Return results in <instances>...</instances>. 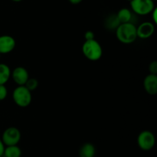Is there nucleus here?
<instances>
[{
  "label": "nucleus",
  "mask_w": 157,
  "mask_h": 157,
  "mask_svg": "<svg viewBox=\"0 0 157 157\" xmlns=\"http://www.w3.org/2000/svg\"><path fill=\"white\" fill-rule=\"evenodd\" d=\"M115 32L117 38L123 44H132L137 38L136 27L133 23L129 22L121 24Z\"/></svg>",
  "instance_id": "f257e3e1"
},
{
  "label": "nucleus",
  "mask_w": 157,
  "mask_h": 157,
  "mask_svg": "<svg viewBox=\"0 0 157 157\" xmlns=\"http://www.w3.org/2000/svg\"><path fill=\"white\" fill-rule=\"evenodd\" d=\"M82 52L87 59L91 61H97L101 59L103 55V48L97 40L85 41L82 45Z\"/></svg>",
  "instance_id": "f03ea898"
},
{
  "label": "nucleus",
  "mask_w": 157,
  "mask_h": 157,
  "mask_svg": "<svg viewBox=\"0 0 157 157\" xmlns=\"http://www.w3.org/2000/svg\"><path fill=\"white\" fill-rule=\"evenodd\" d=\"M12 99L18 107H27L32 102V92L25 86H18L12 92Z\"/></svg>",
  "instance_id": "7ed1b4c3"
},
{
  "label": "nucleus",
  "mask_w": 157,
  "mask_h": 157,
  "mask_svg": "<svg viewBox=\"0 0 157 157\" xmlns=\"http://www.w3.org/2000/svg\"><path fill=\"white\" fill-rule=\"evenodd\" d=\"M130 7L132 11L138 15H147L155 9L154 2L152 0H132Z\"/></svg>",
  "instance_id": "20e7f679"
},
{
  "label": "nucleus",
  "mask_w": 157,
  "mask_h": 157,
  "mask_svg": "<svg viewBox=\"0 0 157 157\" xmlns=\"http://www.w3.org/2000/svg\"><path fill=\"white\" fill-rule=\"evenodd\" d=\"M21 137V134L20 130L15 127H10L6 129L3 132L1 140L5 147H9L18 145Z\"/></svg>",
  "instance_id": "39448f33"
},
{
  "label": "nucleus",
  "mask_w": 157,
  "mask_h": 157,
  "mask_svg": "<svg viewBox=\"0 0 157 157\" xmlns=\"http://www.w3.org/2000/svg\"><path fill=\"white\" fill-rule=\"evenodd\" d=\"M156 139L151 131L144 130L141 132L137 137V144L140 148L144 151H149L154 147Z\"/></svg>",
  "instance_id": "423d86ee"
},
{
  "label": "nucleus",
  "mask_w": 157,
  "mask_h": 157,
  "mask_svg": "<svg viewBox=\"0 0 157 157\" xmlns=\"http://www.w3.org/2000/svg\"><path fill=\"white\" fill-rule=\"evenodd\" d=\"M11 77L18 86H24L29 78L28 71L23 67H17L11 73Z\"/></svg>",
  "instance_id": "0eeeda50"
},
{
  "label": "nucleus",
  "mask_w": 157,
  "mask_h": 157,
  "mask_svg": "<svg viewBox=\"0 0 157 157\" xmlns=\"http://www.w3.org/2000/svg\"><path fill=\"white\" fill-rule=\"evenodd\" d=\"M16 41L13 37L8 35L0 36V55L9 54L14 50Z\"/></svg>",
  "instance_id": "6e6552de"
},
{
  "label": "nucleus",
  "mask_w": 157,
  "mask_h": 157,
  "mask_svg": "<svg viewBox=\"0 0 157 157\" xmlns=\"http://www.w3.org/2000/svg\"><path fill=\"white\" fill-rule=\"evenodd\" d=\"M155 31V26L153 22L144 21L136 27V35L137 38L142 39H147L153 35Z\"/></svg>",
  "instance_id": "1a4fd4ad"
},
{
  "label": "nucleus",
  "mask_w": 157,
  "mask_h": 157,
  "mask_svg": "<svg viewBox=\"0 0 157 157\" xmlns=\"http://www.w3.org/2000/svg\"><path fill=\"white\" fill-rule=\"evenodd\" d=\"M144 87L146 92L150 95H155L157 94V75H147L144 81Z\"/></svg>",
  "instance_id": "9d476101"
},
{
  "label": "nucleus",
  "mask_w": 157,
  "mask_h": 157,
  "mask_svg": "<svg viewBox=\"0 0 157 157\" xmlns=\"http://www.w3.org/2000/svg\"><path fill=\"white\" fill-rule=\"evenodd\" d=\"M118 20L120 21L121 24H124V23H129L131 22L132 18H133V13H132L131 10L127 8H123V9H120L118 11L117 13L116 14Z\"/></svg>",
  "instance_id": "9b49d317"
},
{
  "label": "nucleus",
  "mask_w": 157,
  "mask_h": 157,
  "mask_svg": "<svg viewBox=\"0 0 157 157\" xmlns=\"http://www.w3.org/2000/svg\"><path fill=\"white\" fill-rule=\"evenodd\" d=\"M10 67L6 64H0V85H5L11 78Z\"/></svg>",
  "instance_id": "f8f14e48"
},
{
  "label": "nucleus",
  "mask_w": 157,
  "mask_h": 157,
  "mask_svg": "<svg viewBox=\"0 0 157 157\" xmlns=\"http://www.w3.org/2000/svg\"><path fill=\"white\" fill-rule=\"evenodd\" d=\"M121 25V22L118 20L116 14H111L109 15L106 18L105 21H104V26L106 29L108 30H115L117 29L118 26Z\"/></svg>",
  "instance_id": "ddd939ff"
},
{
  "label": "nucleus",
  "mask_w": 157,
  "mask_h": 157,
  "mask_svg": "<svg viewBox=\"0 0 157 157\" xmlns=\"http://www.w3.org/2000/svg\"><path fill=\"white\" fill-rule=\"evenodd\" d=\"M96 153V149L92 144L87 143L81 147L80 156L81 157H94Z\"/></svg>",
  "instance_id": "4468645a"
},
{
  "label": "nucleus",
  "mask_w": 157,
  "mask_h": 157,
  "mask_svg": "<svg viewBox=\"0 0 157 157\" xmlns=\"http://www.w3.org/2000/svg\"><path fill=\"white\" fill-rule=\"evenodd\" d=\"M21 150L17 145L5 147L4 153H3L4 157H21Z\"/></svg>",
  "instance_id": "2eb2a0df"
},
{
  "label": "nucleus",
  "mask_w": 157,
  "mask_h": 157,
  "mask_svg": "<svg viewBox=\"0 0 157 157\" xmlns=\"http://www.w3.org/2000/svg\"><path fill=\"white\" fill-rule=\"evenodd\" d=\"M25 87L28 89L29 90H30L31 92L35 90V89L38 87V81L36 78H29V80L27 81V82L25 84Z\"/></svg>",
  "instance_id": "dca6fc26"
},
{
  "label": "nucleus",
  "mask_w": 157,
  "mask_h": 157,
  "mask_svg": "<svg viewBox=\"0 0 157 157\" xmlns=\"http://www.w3.org/2000/svg\"><path fill=\"white\" fill-rule=\"evenodd\" d=\"M149 71L151 75H157V61H153L149 65Z\"/></svg>",
  "instance_id": "f3484780"
},
{
  "label": "nucleus",
  "mask_w": 157,
  "mask_h": 157,
  "mask_svg": "<svg viewBox=\"0 0 157 157\" xmlns=\"http://www.w3.org/2000/svg\"><path fill=\"white\" fill-rule=\"evenodd\" d=\"M8 95V90L5 85H0V101H3Z\"/></svg>",
  "instance_id": "a211bd4d"
},
{
  "label": "nucleus",
  "mask_w": 157,
  "mask_h": 157,
  "mask_svg": "<svg viewBox=\"0 0 157 157\" xmlns=\"http://www.w3.org/2000/svg\"><path fill=\"white\" fill-rule=\"evenodd\" d=\"M95 35L92 31H87L84 34V38H85V41H91V40L95 39L94 38Z\"/></svg>",
  "instance_id": "6ab92c4d"
},
{
  "label": "nucleus",
  "mask_w": 157,
  "mask_h": 157,
  "mask_svg": "<svg viewBox=\"0 0 157 157\" xmlns=\"http://www.w3.org/2000/svg\"><path fill=\"white\" fill-rule=\"evenodd\" d=\"M151 16H152V19H153V24H156L157 23V18H156V14H157V9L156 8H155L153 10V12H151Z\"/></svg>",
  "instance_id": "aec40b11"
},
{
  "label": "nucleus",
  "mask_w": 157,
  "mask_h": 157,
  "mask_svg": "<svg viewBox=\"0 0 157 157\" xmlns=\"http://www.w3.org/2000/svg\"><path fill=\"white\" fill-rule=\"evenodd\" d=\"M5 145L4 144L2 143V140L0 139V157L3 156V153H4V150H5Z\"/></svg>",
  "instance_id": "412c9836"
},
{
  "label": "nucleus",
  "mask_w": 157,
  "mask_h": 157,
  "mask_svg": "<svg viewBox=\"0 0 157 157\" xmlns=\"http://www.w3.org/2000/svg\"><path fill=\"white\" fill-rule=\"evenodd\" d=\"M68 1L73 5H78L79 3H81L83 0H68Z\"/></svg>",
  "instance_id": "4be33fe9"
},
{
  "label": "nucleus",
  "mask_w": 157,
  "mask_h": 157,
  "mask_svg": "<svg viewBox=\"0 0 157 157\" xmlns=\"http://www.w3.org/2000/svg\"><path fill=\"white\" fill-rule=\"evenodd\" d=\"M13 2H21L22 1V0H12Z\"/></svg>",
  "instance_id": "5701e85b"
},
{
  "label": "nucleus",
  "mask_w": 157,
  "mask_h": 157,
  "mask_svg": "<svg viewBox=\"0 0 157 157\" xmlns=\"http://www.w3.org/2000/svg\"><path fill=\"white\" fill-rule=\"evenodd\" d=\"M127 1H129V2H131L132 0H127Z\"/></svg>",
  "instance_id": "b1692460"
},
{
  "label": "nucleus",
  "mask_w": 157,
  "mask_h": 157,
  "mask_svg": "<svg viewBox=\"0 0 157 157\" xmlns=\"http://www.w3.org/2000/svg\"><path fill=\"white\" fill-rule=\"evenodd\" d=\"M152 1H153V2H155V1H156V0H152Z\"/></svg>",
  "instance_id": "393cba45"
},
{
  "label": "nucleus",
  "mask_w": 157,
  "mask_h": 157,
  "mask_svg": "<svg viewBox=\"0 0 157 157\" xmlns=\"http://www.w3.org/2000/svg\"><path fill=\"white\" fill-rule=\"evenodd\" d=\"M0 58H1V55H0Z\"/></svg>",
  "instance_id": "a878e982"
},
{
  "label": "nucleus",
  "mask_w": 157,
  "mask_h": 157,
  "mask_svg": "<svg viewBox=\"0 0 157 157\" xmlns=\"http://www.w3.org/2000/svg\"><path fill=\"white\" fill-rule=\"evenodd\" d=\"M80 157H81V156H80Z\"/></svg>",
  "instance_id": "bb28decb"
}]
</instances>
